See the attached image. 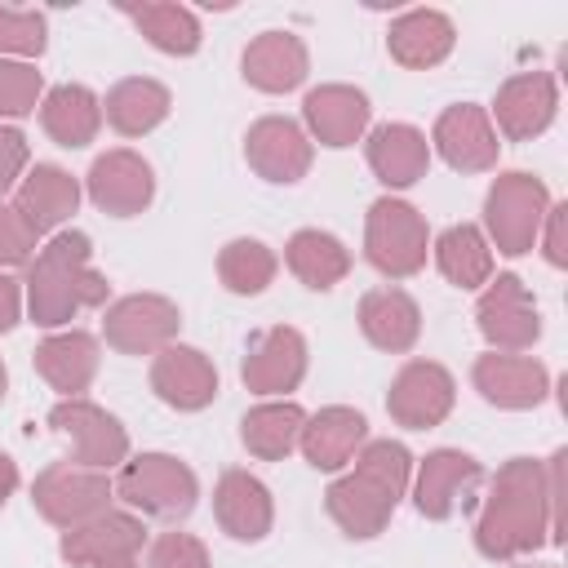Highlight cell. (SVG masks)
<instances>
[{"mask_svg": "<svg viewBox=\"0 0 568 568\" xmlns=\"http://www.w3.org/2000/svg\"><path fill=\"white\" fill-rule=\"evenodd\" d=\"M564 462L568 448H555L546 462L510 457L497 466L475 519V550L484 559L510 564L564 541Z\"/></svg>", "mask_w": 568, "mask_h": 568, "instance_id": "6da1fadb", "label": "cell"}, {"mask_svg": "<svg viewBox=\"0 0 568 568\" xmlns=\"http://www.w3.org/2000/svg\"><path fill=\"white\" fill-rule=\"evenodd\" d=\"M408 479L413 453L399 439H368L355 453V466L328 484L324 510L351 541H368L390 524L399 497L408 493Z\"/></svg>", "mask_w": 568, "mask_h": 568, "instance_id": "7a4b0ae2", "label": "cell"}, {"mask_svg": "<svg viewBox=\"0 0 568 568\" xmlns=\"http://www.w3.org/2000/svg\"><path fill=\"white\" fill-rule=\"evenodd\" d=\"M111 293L93 266V240L84 231H58L27 266V315L40 328H62L80 311L102 306Z\"/></svg>", "mask_w": 568, "mask_h": 568, "instance_id": "3957f363", "label": "cell"}, {"mask_svg": "<svg viewBox=\"0 0 568 568\" xmlns=\"http://www.w3.org/2000/svg\"><path fill=\"white\" fill-rule=\"evenodd\" d=\"M550 213V191L537 173L524 169H506L493 178L488 195H484V240L488 248L506 253V257H524L537 248L541 222Z\"/></svg>", "mask_w": 568, "mask_h": 568, "instance_id": "277c9868", "label": "cell"}, {"mask_svg": "<svg viewBox=\"0 0 568 568\" xmlns=\"http://www.w3.org/2000/svg\"><path fill=\"white\" fill-rule=\"evenodd\" d=\"M115 497L146 519H164L178 524L195 510L200 501V479L186 462H178L173 453H138L120 466L115 479Z\"/></svg>", "mask_w": 568, "mask_h": 568, "instance_id": "5b68a950", "label": "cell"}, {"mask_svg": "<svg viewBox=\"0 0 568 568\" xmlns=\"http://www.w3.org/2000/svg\"><path fill=\"white\" fill-rule=\"evenodd\" d=\"M426 253H430V226L408 200L382 195L368 204L364 257L373 271H382L386 280H408L426 266Z\"/></svg>", "mask_w": 568, "mask_h": 568, "instance_id": "8992f818", "label": "cell"}, {"mask_svg": "<svg viewBox=\"0 0 568 568\" xmlns=\"http://www.w3.org/2000/svg\"><path fill=\"white\" fill-rule=\"evenodd\" d=\"M31 501L36 510L53 524V528H75L102 510H111L115 501V484L106 479V470H89V466H75V462H53L36 475L31 484Z\"/></svg>", "mask_w": 568, "mask_h": 568, "instance_id": "52a82bcc", "label": "cell"}, {"mask_svg": "<svg viewBox=\"0 0 568 568\" xmlns=\"http://www.w3.org/2000/svg\"><path fill=\"white\" fill-rule=\"evenodd\" d=\"M142 546H146L142 515L111 506V510L67 528L58 541V555L71 568H142Z\"/></svg>", "mask_w": 568, "mask_h": 568, "instance_id": "ba28073f", "label": "cell"}, {"mask_svg": "<svg viewBox=\"0 0 568 568\" xmlns=\"http://www.w3.org/2000/svg\"><path fill=\"white\" fill-rule=\"evenodd\" d=\"M182 311L164 293H129L115 297L102 315V337L120 355H155L178 342Z\"/></svg>", "mask_w": 568, "mask_h": 568, "instance_id": "9c48e42d", "label": "cell"}, {"mask_svg": "<svg viewBox=\"0 0 568 568\" xmlns=\"http://www.w3.org/2000/svg\"><path fill=\"white\" fill-rule=\"evenodd\" d=\"M475 324H479L484 342L493 351H506V355H519L541 337V311H537L528 284L519 275H510V271L479 288Z\"/></svg>", "mask_w": 568, "mask_h": 568, "instance_id": "30bf717a", "label": "cell"}, {"mask_svg": "<svg viewBox=\"0 0 568 568\" xmlns=\"http://www.w3.org/2000/svg\"><path fill=\"white\" fill-rule=\"evenodd\" d=\"M49 426L71 439L75 466L111 470V466L129 462V430L120 426V417H111L102 404H93L84 395L80 399H58L49 408Z\"/></svg>", "mask_w": 568, "mask_h": 568, "instance_id": "8fae6325", "label": "cell"}, {"mask_svg": "<svg viewBox=\"0 0 568 568\" xmlns=\"http://www.w3.org/2000/svg\"><path fill=\"white\" fill-rule=\"evenodd\" d=\"M453 399H457V382H453V373L444 364H435V359H408L390 377L386 413H390L395 426L430 430V426H439L453 413Z\"/></svg>", "mask_w": 568, "mask_h": 568, "instance_id": "7c38bea8", "label": "cell"}, {"mask_svg": "<svg viewBox=\"0 0 568 568\" xmlns=\"http://www.w3.org/2000/svg\"><path fill=\"white\" fill-rule=\"evenodd\" d=\"M479 484H484V466L470 453H462V448H435L417 466L413 506H417L422 519H435L439 524V519H453L457 510H466Z\"/></svg>", "mask_w": 568, "mask_h": 568, "instance_id": "4fadbf2b", "label": "cell"}, {"mask_svg": "<svg viewBox=\"0 0 568 568\" xmlns=\"http://www.w3.org/2000/svg\"><path fill=\"white\" fill-rule=\"evenodd\" d=\"M555 111H559L555 75L550 71H519V75L501 80L488 120L506 142H532L555 124Z\"/></svg>", "mask_w": 568, "mask_h": 568, "instance_id": "5bb4252c", "label": "cell"}, {"mask_svg": "<svg viewBox=\"0 0 568 568\" xmlns=\"http://www.w3.org/2000/svg\"><path fill=\"white\" fill-rule=\"evenodd\" d=\"M244 160L248 169L262 178V182H275V186H293L311 173V138L297 120L288 115H262L248 124L244 133Z\"/></svg>", "mask_w": 568, "mask_h": 568, "instance_id": "9a60e30c", "label": "cell"}, {"mask_svg": "<svg viewBox=\"0 0 568 568\" xmlns=\"http://www.w3.org/2000/svg\"><path fill=\"white\" fill-rule=\"evenodd\" d=\"M240 377L253 395H288L306 377V337L293 324H271L248 337Z\"/></svg>", "mask_w": 568, "mask_h": 568, "instance_id": "2e32d148", "label": "cell"}, {"mask_svg": "<svg viewBox=\"0 0 568 568\" xmlns=\"http://www.w3.org/2000/svg\"><path fill=\"white\" fill-rule=\"evenodd\" d=\"M430 146L457 173H488V169H497V151H501L488 111L475 102L444 106L435 129H430Z\"/></svg>", "mask_w": 568, "mask_h": 568, "instance_id": "e0dca14e", "label": "cell"}, {"mask_svg": "<svg viewBox=\"0 0 568 568\" xmlns=\"http://www.w3.org/2000/svg\"><path fill=\"white\" fill-rule=\"evenodd\" d=\"M84 191H89V200L102 213H111V217H138L155 200V173H151V164L138 151L115 146V151H106V155H98L89 164Z\"/></svg>", "mask_w": 568, "mask_h": 568, "instance_id": "ac0fdd59", "label": "cell"}, {"mask_svg": "<svg viewBox=\"0 0 568 568\" xmlns=\"http://www.w3.org/2000/svg\"><path fill=\"white\" fill-rule=\"evenodd\" d=\"M470 382H475V390H479L493 408H510V413L537 408V404L550 395V373H546V364L532 359V355L488 351V355L475 359Z\"/></svg>", "mask_w": 568, "mask_h": 568, "instance_id": "d6986e66", "label": "cell"}, {"mask_svg": "<svg viewBox=\"0 0 568 568\" xmlns=\"http://www.w3.org/2000/svg\"><path fill=\"white\" fill-rule=\"evenodd\" d=\"M151 390L178 413H200L217 399V368L204 351L173 342L151 359Z\"/></svg>", "mask_w": 568, "mask_h": 568, "instance_id": "ffe728a7", "label": "cell"}, {"mask_svg": "<svg viewBox=\"0 0 568 568\" xmlns=\"http://www.w3.org/2000/svg\"><path fill=\"white\" fill-rule=\"evenodd\" d=\"M213 519H217V528L231 541H248V546L262 541L271 532V524H275L271 488L257 475L240 470V466L222 470L217 475V488H213Z\"/></svg>", "mask_w": 568, "mask_h": 568, "instance_id": "44dd1931", "label": "cell"}, {"mask_svg": "<svg viewBox=\"0 0 568 568\" xmlns=\"http://www.w3.org/2000/svg\"><path fill=\"white\" fill-rule=\"evenodd\" d=\"M302 120L320 146L342 151L368 133L373 106H368V93L355 84H320L302 98Z\"/></svg>", "mask_w": 568, "mask_h": 568, "instance_id": "7402d4cb", "label": "cell"}, {"mask_svg": "<svg viewBox=\"0 0 568 568\" xmlns=\"http://www.w3.org/2000/svg\"><path fill=\"white\" fill-rule=\"evenodd\" d=\"M364 444H368V422L359 408H346V404H328V408L311 413L302 435H297V448L315 470L351 466Z\"/></svg>", "mask_w": 568, "mask_h": 568, "instance_id": "603a6c76", "label": "cell"}, {"mask_svg": "<svg viewBox=\"0 0 568 568\" xmlns=\"http://www.w3.org/2000/svg\"><path fill=\"white\" fill-rule=\"evenodd\" d=\"M364 155H368L373 178L382 186H390V191L417 186L426 178V169H430V142H426V133L413 129V124H399V120L395 124H377L368 133V142H364Z\"/></svg>", "mask_w": 568, "mask_h": 568, "instance_id": "cb8c5ba5", "label": "cell"}, {"mask_svg": "<svg viewBox=\"0 0 568 568\" xmlns=\"http://www.w3.org/2000/svg\"><path fill=\"white\" fill-rule=\"evenodd\" d=\"M36 373L62 395V399H80L89 390V382L98 377V364H102V346L93 333L84 328H67V333H53L36 346Z\"/></svg>", "mask_w": 568, "mask_h": 568, "instance_id": "d4e9b609", "label": "cell"}, {"mask_svg": "<svg viewBox=\"0 0 568 568\" xmlns=\"http://www.w3.org/2000/svg\"><path fill=\"white\" fill-rule=\"evenodd\" d=\"M457 44V27L448 13L439 9H408L390 22L386 31V49L404 71H430L439 67Z\"/></svg>", "mask_w": 568, "mask_h": 568, "instance_id": "484cf974", "label": "cell"}, {"mask_svg": "<svg viewBox=\"0 0 568 568\" xmlns=\"http://www.w3.org/2000/svg\"><path fill=\"white\" fill-rule=\"evenodd\" d=\"M13 209L22 213V222L36 235L58 231L80 209V182L58 164H36L22 173V182L13 191Z\"/></svg>", "mask_w": 568, "mask_h": 568, "instance_id": "4316f807", "label": "cell"}, {"mask_svg": "<svg viewBox=\"0 0 568 568\" xmlns=\"http://www.w3.org/2000/svg\"><path fill=\"white\" fill-rule=\"evenodd\" d=\"M244 80L262 93H293L306 71H311V58H306V44L293 36V31H262L248 40L244 58Z\"/></svg>", "mask_w": 568, "mask_h": 568, "instance_id": "83f0119b", "label": "cell"}, {"mask_svg": "<svg viewBox=\"0 0 568 568\" xmlns=\"http://www.w3.org/2000/svg\"><path fill=\"white\" fill-rule=\"evenodd\" d=\"M355 320H359V333L386 355H404L422 337V311L404 288H368L359 297Z\"/></svg>", "mask_w": 568, "mask_h": 568, "instance_id": "f1b7e54d", "label": "cell"}, {"mask_svg": "<svg viewBox=\"0 0 568 568\" xmlns=\"http://www.w3.org/2000/svg\"><path fill=\"white\" fill-rule=\"evenodd\" d=\"M173 111V93L151 80V75H129V80H115L102 98V120L120 133V138H142L151 129H160Z\"/></svg>", "mask_w": 568, "mask_h": 568, "instance_id": "f546056e", "label": "cell"}, {"mask_svg": "<svg viewBox=\"0 0 568 568\" xmlns=\"http://www.w3.org/2000/svg\"><path fill=\"white\" fill-rule=\"evenodd\" d=\"M40 129L67 146V151H80L98 138L102 129V98L84 84H53L44 98H40Z\"/></svg>", "mask_w": 568, "mask_h": 568, "instance_id": "4dcf8cb0", "label": "cell"}, {"mask_svg": "<svg viewBox=\"0 0 568 568\" xmlns=\"http://www.w3.org/2000/svg\"><path fill=\"white\" fill-rule=\"evenodd\" d=\"M284 262H288V271H293L306 288L328 293L333 284L346 280V271H351V248H346L337 235L320 231V226H302V231L288 235Z\"/></svg>", "mask_w": 568, "mask_h": 568, "instance_id": "1f68e13d", "label": "cell"}, {"mask_svg": "<svg viewBox=\"0 0 568 568\" xmlns=\"http://www.w3.org/2000/svg\"><path fill=\"white\" fill-rule=\"evenodd\" d=\"M430 253L439 275L457 288H484L493 280V248L475 222H453L448 231H439L430 240Z\"/></svg>", "mask_w": 568, "mask_h": 568, "instance_id": "d6a6232c", "label": "cell"}, {"mask_svg": "<svg viewBox=\"0 0 568 568\" xmlns=\"http://www.w3.org/2000/svg\"><path fill=\"white\" fill-rule=\"evenodd\" d=\"M306 426V413L302 404L293 399H266V404H253L240 422V439L244 448L257 457V462H284L293 448H297V435Z\"/></svg>", "mask_w": 568, "mask_h": 568, "instance_id": "836d02e7", "label": "cell"}, {"mask_svg": "<svg viewBox=\"0 0 568 568\" xmlns=\"http://www.w3.org/2000/svg\"><path fill=\"white\" fill-rule=\"evenodd\" d=\"M142 36L151 49L169 53V58H191L200 49V18L186 9V4H164V0H146V4H124L120 9Z\"/></svg>", "mask_w": 568, "mask_h": 568, "instance_id": "e575fe53", "label": "cell"}, {"mask_svg": "<svg viewBox=\"0 0 568 568\" xmlns=\"http://www.w3.org/2000/svg\"><path fill=\"white\" fill-rule=\"evenodd\" d=\"M275 271H280V257H275L262 240H248V235L222 244V253H217V280H222L226 293H235V297H257V293H266V284L275 280Z\"/></svg>", "mask_w": 568, "mask_h": 568, "instance_id": "d590c367", "label": "cell"}, {"mask_svg": "<svg viewBox=\"0 0 568 568\" xmlns=\"http://www.w3.org/2000/svg\"><path fill=\"white\" fill-rule=\"evenodd\" d=\"M49 44V22L40 9H13L0 4V58H40Z\"/></svg>", "mask_w": 568, "mask_h": 568, "instance_id": "8d00e7d4", "label": "cell"}, {"mask_svg": "<svg viewBox=\"0 0 568 568\" xmlns=\"http://www.w3.org/2000/svg\"><path fill=\"white\" fill-rule=\"evenodd\" d=\"M44 98V75L36 71V62H18V58H0V120H22L40 106Z\"/></svg>", "mask_w": 568, "mask_h": 568, "instance_id": "74e56055", "label": "cell"}, {"mask_svg": "<svg viewBox=\"0 0 568 568\" xmlns=\"http://www.w3.org/2000/svg\"><path fill=\"white\" fill-rule=\"evenodd\" d=\"M146 568H213L209 564V546L191 532H160L146 541Z\"/></svg>", "mask_w": 568, "mask_h": 568, "instance_id": "f35d334b", "label": "cell"}, {"mask_svg": "<svg viewBox=\"0 0 568 568\" xmlns=\"http://www.w3.org/2000/svg\"><path fill=\"white\" fill-rule=\"evenodd\" d=\"M36 231L22 222V213L13 204H0V271H13V266H31L36 257Z\"/></svg>", "mask_w": 568, "mask_h": 568, "instance_id": "ab89813d", "label": "cell"}, {"mask_svg": "<svg viewBox=\"0 0 568 568\" xmlns=\"http://www.w3.org/2000/svg\"><path fill=\"white\" fill-rule=\"evenodd\" d=\"M27 164H31V146H27L22 129H13V124L0 120V195L22 182Z\"/></svg>", "mask_w": 568, "mask_h": 568, "instance_id": "60d3db41", "label": "cell"}, {"mask_svg": "<svg viewBox=\"0 0 568 568\" xmlns=\"http://www.w3.org/2000/svg\"><path fill=\"white\" fill-rule=\"evenodd\" d=\"M564 226H568V204H550V213H546V222H541V235H537V244H541V253H546V262L550 266H568V248H564Z\"/></svg>", "mask_w": 568, "mask_h": 568, "instance_id": "b9f144b4", "label": "cell"}, {"mask_svg": "<svg viewBox=\"0 0 568 568\" xmlns=\"http://www.w3.org/2000/svg\"><path fill=\"white\" fill-rule=\"evenodd\" d=\"M18 320H22V288L0 271V333H9Z\"/></svg>", "mask_w": 568, "mask_h": 568, "instance_id": "7bdbcfd3", "label": "cell"}, {"mask_svg": "<svg viewBox=\"0 0 568 568\" xmlns=\"http://www.w3.org/2000/svg\"><path fill=\"white\" fill-rule=\"evenodd\" d=\"M13 488H18V462L9 453H0V506L13 497Z\"/></svg>", "mask_w": 568, "mask_h": 568, "instance_id": "ee69618b", "label": "cell"}, {"mask_svg": "<svg viewBox=\"0 0 568 568\" xmlns=\"http://www.w3.org/2000/svg\"><path fill=\"white\" fill-rule=\"evenodd\" d=\"M4 395H9V368H4V359H0V404H4Z\"/></svg>", "mask_w": 568, "mask_h": 568, "instance_id": "f6af8a7d", "label": "cell"}, {"mask_svg": "<svg viewBox=\"0 0 568 568\" xmlns=\"http://www.w3.org/2000/svg\"><path fill=\"white\" fill-rule=\"evenodd\" d=\"M519 568H559V564H519Z\"/></svg>", "mask_w": 568, "mask_h": 568, "instance_id": "bcb514c9", "label": "cell"}]
</instances>
